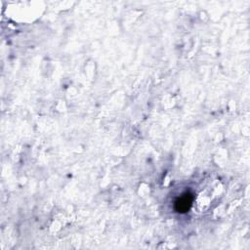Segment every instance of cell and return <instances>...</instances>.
<instances>
[{"label": "cell", "instance_id": "obj_1", "mask_svg": "<svg viewBox=\"0 0 250 250\" xmlns=\"http://www.w3.org/2000/svg\"><path fill=\"white\" fill-rule=\"evenodd\" d=\"M193 202V195L190 192H185L174 202V208L178 213H187Z\"/></svg>", "mask_w": 250, "mask_h": 250}]
</instances>
